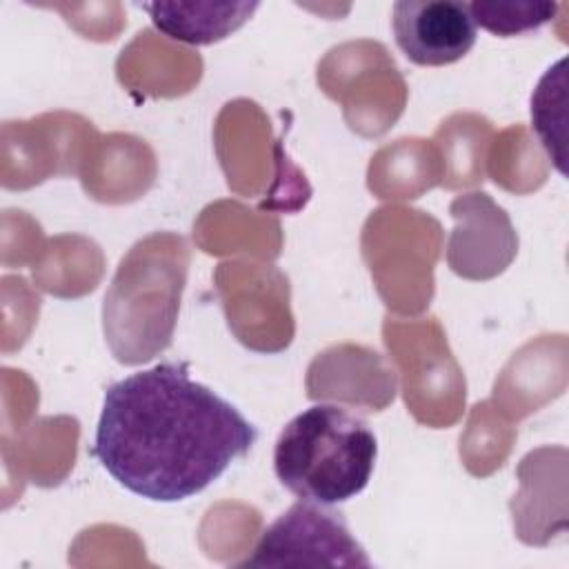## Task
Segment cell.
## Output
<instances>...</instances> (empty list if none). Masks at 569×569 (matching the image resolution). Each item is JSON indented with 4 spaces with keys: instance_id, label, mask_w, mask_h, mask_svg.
<instances>
[{
    "instance_id": "cell-1",
    "label": "cell",
    "mask_w": 569,
    "mask_h": 569,
    "mask_svg": "<svg viewBox=\"0 0 569 569\" xmlns=\"http://www.w3.org/2000/svg\"><path fill=\"white\" fill-rule=\"evenodd\" d=\"M258 440V429L184 365L162 362L104 391L91 453L127 491L180 502L204 491Z\"/></svg>"
},
{
    "instance_id": "cell-6",
    "label": "cell",
    "mask_w": 569,
    "mask_h": 569,
    "mask_svg": "<svg viewBox=\"0 0 569 569\" xmlns=\"http://www.w3.org/2000/svg\"><path fill=\"white\" fill-rule=\"evenodd\" d=\"M469 11H471L476 27L480 24L482 29L507 38V36H518V33L540 29L556 16L558 4H549V2H509V4L471 2Z\"/></svg>"
},
{
    "instance_id": "cell-4",
    "label": "cell",
    "mask_w": 569,
    "mask_h": 569,
    "mask_svg": "<svg viewBox=\"0 0 569 569\" xmlns=\"http://www.w3.org/2000/svg\"><path fill=\"white\" fill-rule=\"evenodd\" d=\"M391 24L400 51L420 67L458 62L478 36L469 4L453 0H400Z\"/></svg>"
},
{
    "instance_id": "cell-5",
    "label": "cell",
    "mask_w": 569,
    "mask_h": 569,
    "mask_svg": "<svg viewBox=\"0 0 569 569\" xmlns=\"http://www.w3.org/2000/svg\"><path fill=\"white\" fill-rule=\"evenodd\" d=\"M140 7L164 36L189 44H211L240 29L258 2H144Z\"/></svg>"
},
{
    "instance_id": "cell-2",
    "label": "cell",
    "mask_w": 569,
    "mask_h": 569,
    "mask_svg": "<svg viewBox=\"0 0 569 569\" xmlns=\"http://www.w3.org/2000/svg\"><path fill=\"white\" fill-rule=\"evenodd\" d=\"M376 456V436L362 418L336 405H313L280 431L273 471L300 500L331 507L369 485Z\"/></svg>"
},
{
    "instance_id": "cell-3",
    "label": "cell",
    "mask_w": 569,
    "mask_h": 569,
    "mask_svg": "<svg viewBox=\"0 0 569 569\" xmlns=\"http://www.w3.org/2000/svg\"><path fill=\"white\" fill-rule=\"evenodd\" d=\"M242 565L369 567L371 562L340 513L327 511L325 505L311 500H298L262 531L253 553Z\"/></svg>"
}]
</instances>
